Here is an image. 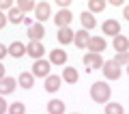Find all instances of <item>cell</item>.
Returning a JSON list of instances; mask_svg holds the SVG:
<instances>
[{
    "instance_id": "cell-1",
    "label": "cell",
    "mask_w": 129,
    "mask_h": 114,
    "mask_svg": "<svg viewBox=\"0 0 129 114\" xmlns=\"http://www.w3.org/2000/svg\"><path fill=\"white\" fill-rule=\"evenodd\" d=\"M90 97L95 103H108L110 101V86L106 82H95L90 86Z\"/></svg>"
},
{
    "instance_id": "cell-2",
    "label": "cell",
    "mask_w": 129,
    "mask_h": 114,
    "mask_svg": "<svg viewBox=\"0 0 129 114\" xmlns=\"http://www.w3.org/2000/svg\"><path fill=\"white\" fill-rule=\"evenodd\" d=\"M50 67L52 63L50 60H35V65H32V75L35 78H50Z\"/></svg>"
},
{
    "instance_id": "cell-3",
    "label": "cell",
    "mask_w": 129,
    "mask_h": 114,
    "mask_svg": "<svg viewBox=\"0 0 129 114\" xmlns=\"http://www.w3.org/2000/svg\"><path fill=\"white\" fill-rule=\"evenodd\" d=\"M101 71H103V75H106L108 80H118L120 73H123V71H120V67L114 63V60H106L103 67H101Z\"/></svg>"
},
{
    "instance_id": "cell-4",
    "label": "cell",
    "mask_w": 129,
    "mask_h": 114,
    "mask_svg": "<svg viewBox=\"0 0 129 114\" xmlns=\"http://www.w3.org/2000/svg\"><path fill=\"white\" fill-rule=\"evenodd\" d=\"M71 19H73V15H71L69 9H60L58 13L54 15V24L58 26V30H60V28H69Z\"/></svg>"
},
{
    "instance_id": "cell-5",
    "label": "cell",
    "mask_w": 129,
    "mask_h": 114,
    "mask_svg": "<svg viewBox=\"0 0 129 114\" xmlns=\"http://www.w3.org/2000/svg\"><path fill=\"white\" fill-rule=\"evenodd\" d=\"M43 52H45V47H43L41 41H30V43L26 45V54L32 56L35 60H41V58H43Z\"/></svg>"
},
{
    "instance_id": "cell-6",
    "label": "cell",
    "mask_w": 129,
    "mask_h": 114,
    "mask_svg": "<svg viewBox=\"0 0 129 114\" xmlns=\"http://www.w3.org/2000/svg\"><path fill=\"white\" fill-rule=\"evenodd\" d=\"M103 63H106V60L101 58V54H92V52L84 54V65H86L88 69H101Z\"/></svg>"
},
{
    "instance_id": "cell-7",
    "label": "cell",
    "mask_w": 129,
    "mask_h": 114,
    "mask_svg": "<svg viewBox=\"0 0 129 114\" xmlns=\"http://www.w3.org/2000/svg\"><path fill=\"white\" fill-rule=\"evenodd\" d=\"M52 15V7L47 2H39L37 9H35V17H37V24H43L47 17Z\"/></svg>"
},
{
    "instance_id": "cell-8",
    "label": "cell",
    "mask_w": 129,
    "mask_h": 114,
    "mask_svg": "<svg viewBox=\"0 0 129 114\" xmlns=\"http://www.w3.org/2000/svg\"><path fill=\"white\" fill-rule=\"evenodd\" d=\"M106 39L103 37H90V41H88V52H92V54H101L103 50H106Z\"/></svg>"
},
{
    "instance_id": "cell-9",
    "label": "cell",
    "mask_w": 129,
    "mask_h": 114,
    "mask_svg": "<svg viewBox=\"0 0 129 114\" xmlns=\"http://www.w3.org/2000/svg\"><path fill=\"white\" fill-rule=\"evenodd\" d=\"M103 35H110V37H118L120 35V24L116 22V19H108V22H103Z\"/></svg>"
},
{
    "instance_id": "cell-10",
    "label": "cell",
    "mask_w": 129,
    "mask_h": 114,
    "mask_svg": "<svg viewBox=\"0 0 129 114\" xmlns=\"http://www.w3.org/2000/svg\"><path fill=\"white\" fill-rule=\"evenodd\" d=\"M15 86H17V80H13V78H2L0 80V97L2 95H9V93H13L15 91Z\"/></svg>"
},
{
    "instance_id": "cell-11",
    "label": "cell",
    "mask_w": 129,
    "mask_h": 114,
    "mask_svg": "<svg viewBox=\"0 0 129 114\" xmlns=\"http://www.w3.org/2000/svg\"><path fill=\"white\" fill-rule=\"evenodd\" d=\"M112 45H114L116 54L129 52V39H127V37H123V35H118V37H114V39H112Z\"/></svg>"
},
{
    "instance_id": "cell-12",
    "label": "cell",
    "mask_w": 129,
    "mask_h": 114,
    "mask_svg": "<svg viewBox=\"0 0 129 114\" xmlns=\"http://www.w3.org/2000/svg\"><path fill=\"white\" fill-rule=\"evenodd\" d=\"M88 41H90V35H88V30H78V32H75L73 43L80 47V50H88Z\"/></svg>"
},
{
    "instance_id": "cell-13",
    "label": "cell",
    "mask_w": 129,
    "mask_h": 114,
    "mask_svg": "<svg viewBox=\"0 0 129 114\" xmlns=\"http://www.w3.org/2000/svg\"><path fill=\"white\" fill-rule=\"evenodd\" d=\"M43 35H45L43 24H32V26L28 28V37H30V41H41Z\"/></svg>"
},
{
    "instance_id": "cell-14",
    "label": "cell",
    "mask_w": 129,
    "mask_h": 114,
    "mask_svg": "<svg viewBox=\"0 0 129 114\" xmlns=\"http://www.w3.org/2000/svg\"><path fill=\"white\" fill-rule=\"evenodd\" d=\"M78 80H80V75H78V69H75V67H64L62 69V82L75 84Z\"/></svg>"
},
{
    "instance_id": "cell-15",
    "label": "cell",
    "mask_w": 129,
    "mask_h": 114,
    "mask_svg": "<svg viewBox=\"0 0 129 114\" xmlns=\"http://www.w3.org/2000/svg\"><path fill=\"white\" fill-rule=\"evenodd\" d=\"M56 37H58V41L62 43V45H67V43H73V39H75V32L71 30V28H60Z\"/></svg>"
},
{
    "instance_id": "cell-16",
    "label": "cell",
    "mask_w": 129,
    "mask_h": 114,
    "mask_svg": "<svg viewBox=\"0 0 129 114\" xmlns=\"http://www.w3.org/2000/svg\"><path fill=\"white\" fill-rule=\"evenodd\" d=\"M9 54L13 56V58H22V56L26 54V45H24L22 41H13L9 45Z\"/></svg>"
},
{
    "instance_id": "cell-17",
    "label": "cell",
    "mask_w": 129,
    "mask_h": 114,
    "mask_svg": "<svg viewBox=\"0 0 129 114\" xmlns=\"http://www.w3.org/2000/svg\"><path fill=\"white\" fill-rule=\"evenodd\" d=\"M80 22H82L84 30H90V28H95V26H97V19H95V15H92V13H88V11H84V13L80 15Z\"/></svg>"
},
{
    "instance_id": "cell-18",
    "label": "cell",
    "mask_w": 129,
    "mask_h": 114,
    "mask_svg": "<svg viewBox=\"0 0 129 114\" xmlns=\"http://www.w3.org/2000/svg\"><path fill=\"white\" fill-rule=\"evenodd\" d=\"M50 63L52 65H64V63H67V52H64V50L50 52Z\"/></svg>"
},
{
    "instance_id": "cell-19",
    "label": "cell",
    "mask_w": 129,
    "mask_h": 114,
    "mask_svg": "<svg viewBox=\"0 0 129 114\" xmlns=\"http://www.w3.org/2000/svg\"><path fill=\"white\" fill-rule=\"evenodd\" d=\"M17 84H19L22 88H26V91H28V88L35 86V75H32V73H26V71H24L22 75L17 78Z\"/></svg>"
},
{
    "instance_id": "cell-20",
    "label": "cell",
    "mask_w": 129,
    "mask_h": 114,
    "mask_svg": "<svg viewBox=\"0 0 129 114\" xmlns=\"http://www.w3.org/2000/svg\"><path fill=\"white\" fill-rule=\"evenodd\" d=\"M47 112H50V114H64V103L60 99L47 101Z\"/></svg>"
},
{
    "instance_id": "cell-21",
    "label": "cell",
    "mask_w": 129,
    "mask_h": 114,
    "mask_svg": "<svg viewBox=\"0 0 129 114\" xmlns=\"http://www.w3.org/2000/svg\"><path fill=\"white\" fill-rule=\"evenodd\" d=\"M60 88V75H50L45 78V91L47 93H56Z\"/></svg>"
},
{
    "instance_id": "cell-22",
    "label": "cell",
    "mask_w": 129,
    "mask_h": 114,
    "mask_svg": "<svg viewBox=\"0 0 129 114\" xmlns=\"http://www.w3.org/2000/svg\"><path fill=\"white\" fill-rule=\"evenodd\" d=\"M7 19H9L11 24H22L24 22V13L17 9V7H13V9L9 11V15H7Z\"/></svg>"
},
{
    "instance_id": "cell-23",
    "label": "cell",
    "mask_w": 129,
    "mask_h": 114,
    "mask_svg": "<svg viewBox=\"0 0 129 114\" xmlns=\"http://www.w3.org/2000/svg\"><path fill=\"white\" fill-rule=\"evenodd\" d=\"M103 9H106V2L103 0H90L88 2V13H99Z\"/></svg>"
},
{
    "instance_id": "cell-24",
    "label": "cell",
    "mask_w": 129,
    "mask_h": 114,
    "mask_svg": "<svg viewBox=\"0 0 129 114\" xmlns=\"http://www.w3.org/2000/svg\"><path fill=\"white\" fill-rule=\"evenodd\" d=\"M17 9L22 11V13H28V11H35V9H37V5H35L32 0H19V2H17Z\"/></svg>"
},
{
    "instance_id": "cell-25",
    "label": "cell",
    "mask_w": 129,
    "mask_h": 114,
    "mask_svg": "<svg viewBox=\"0 0 129 114\" xmlns=\"http://www.w3.org/2000/svg\"><path fill=\"white\" fill-rule=\"evenodd\" d=\"M106 114H125V110H123V105L120 103H114V101H108L106 103Z\"/></svg>"
},
{
    "instance_id": "cell-26",
    "label": "cell",
    "mask_w": 129,
    "mask_h": 114,
    "mask_svg": "<svg viewBox=\"0 0 129 114\" xmlns=\"http://www.w3.org/2000/svg\"><path fill=\"white\" fill-rule=\"evenodd\" d=\"M112 60H114V63L118 65V67H129V52H123V54H116Z\"/></svg>"
},
{
    "instance_id": "cell-27",
    "label": "cell",
    "mask_w": 129,
    "mask_h": 114,
    "mask_svg": "<svg viewBox=\"0 0 129 114\" xmlns=\"http://www.w3.org/2000/svg\"><path fill=\"white\" fill-rule=\"evenodd\" d=\"M9 114H26V108H24L22 101H15L9 105Z\"/></svg>"
},
{
    "instance_id": "cell-28",
    "label": "cell",
    "mask_w": 129,
    "mask_h": 114,
    "mask_svg": "<svg viewBox=\"0 0 129 114\" xmlns=\"http://www.w3.org/2000/svg\"><path fill=\"white\" fill-rule=\"evenodd\" d=\"M11 11L13 9V5H11V0H0V11Z\"/></svg>"
},
{
    "instance_id": "cell-29",
    "label": "cell",
    "mask_w": 129,
    "mask_h": 114,
    "mask_svg": "<svg viewBox=\"0 0 129 114\" xmlns=\"http://www.w3.org/2000/svg\"><path fill=\"white\" fill-rule=\"evenodd\" d=\"M7 54H9V47H7V45H2V43H0V60L5 58Z\"/></svg>"
},
{
    "instance_id": "cell-30",
    "label": "cell",
    "mask_w": 129,
    "mask_h": 114,
    "mask_svg": "<svg viewBox=\"0 0 129 114\" xmlns=\"http://www.w3.org/2000/svg\"><path fill=\"white\" fill-rule=\"evenodd\" d=\"M7 110H9V105H7V101L2 99V97H0V114H5Z\"/></svg>"
},
{
    "instance_id": "cell-31",
    "label": "cell",
    "mask_w": 129,
    "mask_h": 114,
    "mask_svg": "<svg viewBox=\"0 0 129 114\" xmlns=\"http://www.w3.org/2000/svg\"><path fill=\"white\" fill-rule=\"evenodd\" d=\"M5 26H7V15L0 11V28H5Z\"/></svg>"
},
{
    "instance_id": "cell-32",
    "label": "cell",
    "mask_w": 129,
    "mask_h": 114,
    "mask_svg": "<svg viewBox=\"0 0 129 114\" xmlns=\"http://www.w3.org/2000/svg\"><path fill=\"white\" fill-rule=\"evenodd\" d=\"M2 78H7V71H5V65L0 63V80H2Z\"/></svg>"
},
{
    "instance_id": "cell-33",
    "label": "cell",
    "mask_w": 129,
    "mask_h": 114,
    "mask_svg": "<svg viewBox=\"0 0 129 114\" xmlns=\"http://www.w3.org/2000/svg\"><path fill=\"white\" fill-rule=\"evenodd\" d=\"M58 7H62V9H67V7H69V0H58Z\"/></svg>"
},
{
    "instance_id": "cell-34",
    "label": "cell",
    "mask_w": 129,
    "mask_h": 114,
    "mask_svg": "<svg viewBox=\"0 0 129 114\" xmlns=\"http://www.w3.org/2000/svg\"><path fill=\"white\" fill-rule=\"evenodd\" d=\"M123 15H125V19H127V22H129V5L125 7V11H123Z\"/></svg>"
},
{
    "instance_id": "cell-35",
    "label": "cell",
    "mask_w": 129,
    "mask_h": 114,
    "mask_svg": "<svg viewBox=\"0 0 129 114\" xmlns=\"http://www.w3.org/2000/svg\"><path fill=\"white\" fill-rule=\"evenodd\" d=\"M127 73H129V67H127Z\"/></svg>"
}]
</instances>
